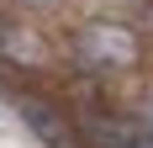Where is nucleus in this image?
I'll return each instance as SVG.
<instances>
[{
  "instance_id": "f257e3e1",
  "label": "nucleus",
  "mask_w": 153,
  "mask_h": 148,
  "mask_svg": "<svg viewBox=\"0 0 153 148\" xmlns=\"http://www.w3.org/2000/svg\"><path fill=\"white\" fill-rule=\"evenodd\" d=\"M148 32L127 27V21H85V27L69 37V53L85 74H137L148 64Z\"/></svg>"
},
{
  "instance_id": "f03ea898",
  "label": "nucleus",
  "mask_w": 153,
  "mask_h": 148,
  "mask_svg": "<svg viewBox=\"0 0 153 148\" xmlns=\"http://www.w3.org/2000/svg\"><path fill=\"white\" fill-rule=\"evenodd\" d=\"M16 111H21V122H27L48 148H90V143H85V127H79V117L69 111V106H58V101L27 90V95H16Z\"/></svg>"
},
{
  "instance_id": "7ed1b4c3",
  "label": "nucleus",
  "mask_w": 153,
  "mask_h": 148,
  "mask_svg": "<svg viewBox=\"0 0 153 148\" xmlns=\"http://www.w3.org/2000/svg\"><path fill=\"white\" fill-rule=\"evenodd\" d=\"M132 117H137V122H143V127H153V85H148V90H143L137 101H132Z\"/></svg>"
},
{
  "instance_id": "20e7f679",
  "label": "nucleus",
  "mask_w": 153,
  "mask_h": 148,
  "mask_svg": "<svg viewBox=\"0 0 153 148\" xmlns=\"http://www.w3.org/2000/svg\"><path fill=\"white\" fill-rule=\"evenodd\" d=\"M143 32L153 37V0H143Z\"/></svg>"
}]
</instances>
